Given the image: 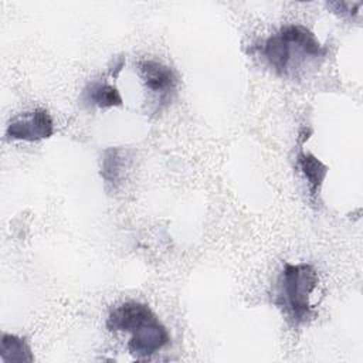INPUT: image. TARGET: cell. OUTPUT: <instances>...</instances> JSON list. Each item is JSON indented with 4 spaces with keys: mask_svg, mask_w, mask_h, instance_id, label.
Listing matches in <instances>:
<instances>
[{
    "mask_svg": "<svg viewBox=\"0 0 363 363\" xmlns=\"http://www.w3.org/2000/svg\"><path fill=\"white\" fill-rule=\"evenodd\" d=\"M267 64L281 77H291L302 65L318 62L328 55V47L301 24H288L265 38L258 47Z\"/></svg>",
    "mask_w": 363,
    "mask_h": 363,
    "instance_id": "1",
    "label": "cell"
},
{
    "mask_svg": "<svg viewBox=\"0 0 363 363\" xmlns=\"http://www.w3.org/2000/svg\"><path fill=\"white\" fill-rule=\"evenodd\" d=\"M109 332H129V353L136 359H147L170 343L167 328L159 320L149 305L128 301L113 308L105 323Z\"/></svg>",
    "mask_w": 363,
    "mask_h": 363,
    "instance_id": "2",
    "label": "cell"
},
{
    "mask_svg": "<svg viewBox=\"0 0 363 363\" xmlns=\"http://www.w3.org/2000/svg\"><path fill=\"white\" fill-rule=\"evenodd\" d=\"M318 282L319 275L311 264L284 262L275 282L274 303L291 325H305L315 318L316 311L311 296Z\"/></svg>",
    "mask_w": 363,
    "mask_h": 363,
    "instance_id": "3",
    "label": "cell"
},
{
    "mask_svg": "<svg viewBox=\"0 0 363 363\" xmlns=\"http://www.w3.org/2000/svg\"><path fill=\"white\" fill-rule=\"evenodd\" d=\"M52 133V118L48 111L43 108H37L14 116L6 128V136L11 140L38 142L51 138Z\"/></svg>",
    "mask_w": 363,
    "mask_h": 363,
    "instance_id": "4",
    "label": "cell"
},
{
    "mask_svg": "<svg viewBox=\"0 0 363 363\" xmlns=\"http://www.w3.org/2000/svg\"><path fill=\"white\" fill-rule=\"evenodd\" d=\"M139 75L149 92L157 98L159 106H166L177 86L176 72L166 64L156 60H142L138 62Z\"/></svg>",
    "mask_w": 363,
    "mask_h": 363,
    "instance_id": "5",
    "label": "cell"
},
{
    "mask_svg": "<svg viewBox=\"0 0 363 363\" xmlns=\"http://www.w3.org/2000/svg\"><path fill=\"white\" fill-rule=\"evenodd\" d=\"M302 142L299 146V150L296 153V164L301 170V173L303 174L305 180L308 182V190H309V196L313 204L318 203V196L320 191V187L323 184V180L329 172V167L320 162L315 155L305 152L302 147V143L305 139H308V135H302Z\"/></svg>",
    "mask_w": 363,
    "mask_h": 363,
    "instance_id": "6",
    "label": "cell"
},
{
    "mask_svg": "<svg viewBox=\"0 0 363 363\" xmlns=\"http://www.w3.org/2000/svg\"><path fill=\"white\" fill-rule=\"evenodd\" d=\"M129 164V150L123 147H108L106 150H104L101 160V176L105 182L106 189L116 190L121 186Z\"/></svg>",
    "mask_w": 363,
    "mask_h": 363,
    "instance_id": "7",
    "label": "cell"
},
{
    "mask_svg": "<svg viewBox=\"0 0 363 363\" xmlns=\"http://www.w3.org/2000/svg\"><path fill=\"white\" fill-rule=\"evenodd\" d=\"M82 102L92 108L109 109L122 106L123 99L116 86L106 81H92L82 91Z\"/></svg>",
    "mask_w": 363,
    "mask_h": 363,
    "instance_id": "8",
    "label": "cell"
},
{
    "mask_svg": "<svg viewBox=\"0 0 363 363\" xmlns=\"http://www.w3.org/2000/svg\"><path fill=\"white\" fill-rule=\"evenodd\" d=\"M0 360L3 363H33L34 354L26 337L4 332L0 342Z\"/></svg>",
    "mask_w": 363,
    "mask_h": 363,
    "instance_id": "9",
    "label": "cell"
}]
</instances>
